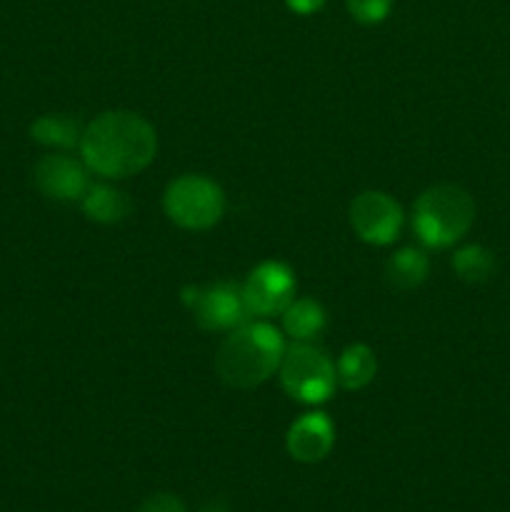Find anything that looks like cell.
I'll list each match as a JSON object with an SVG mask.
<instances>
[{
	"mask_svg": "<svg viewBox=\"0 0 510 512\" xmlns=\"http://www.w3.org/2000/svg\"><path fill=\"white\" fill-rule=\"evenodd\" d=\"M335 445V425L325 413H305L290 425L288 438H285V448H288L290 458L298 463L313 465L328 458V453Z\"/></svg>",
	"mask_w": 510,
	"mask_h": 512,
	"instance_id": "10",
	"label": "cell"
},
{
	"mask_svg": "<svg viewBox=\"0 0 510 512\" xmlns=\"http://www.w3.org/2000/svg\"><path fill=\"white\" fill-rule=\"evenodd\" d=\"M85 125L80 120L70 118V115L53 113V115H40L33 125H30V138L40 145H48V148H80V140H83Z\"/></svg>",
	"mask_w": 510,
	"mask_h": 512,
	"instance_id": "14",
	"label": "cell"
},
{
	"mask_svg": "<svg viewBox=\"0 0 510 512\" xmlns=\"http://www.w3.org/2000/svg\"><path fill=\"white\" fill-rule=\"evenodd\" d=\"M348 13L363 25H378L393 10V0H345Z\"/></svg>",
	"mask_w": 510,
	"mask_h": 512,
	"instance_id": "17",
	"label": "cell"
},
{
	"mask_svg": "<svg viewBox=\"0 0 510 512\" xmlns=\"http://www.w3.org/2000/svg\"><path fill=\"white\" fill-rule=\"evenodd\" d=\"M163 208L170 223L200 233L220 223L225 213V195L215 180L188 173L165 188Z\"/></svg>",
	"mask_w": 510,
	"mask_h": 512,
	"instance_id": "4",
	"label": "cell"
},
{
	"mask_svg": "<svg viewBox=\"0 0 510 512\" xmlns=\"http://www.w3.org/2000/svg\"><path fill=\"white\" fill-rule=\"evenodd\" d=\"M403 208L383 190H365L350 203V225L368 245H390L403 230Z\"/></svg>",
	"mask_w": 510,
	"mask_h": 512,
	"instance_id": "8",
	"label": "cell"
},
{
	"mask_svg": "<svg viewBox=\"0 0 510 512\" xmlns=\"http://www.w3.org/2000/svg\"><path fill=\"white\" fill-rule=\"evenodd\" d=\"M285 355L280 330L270 323H243L230 330L215 355L220 380L235 390H253L278 373Z\"/></svg>",
	"mask_w": 510,
	"mask_h": 512,
	"instance_id": "2",
	"label": "cell"
},
{
	"mask_svg": "<svg viewBox=\"0 0 510 512\" xmlns=\"http://www.w3.org/2000/svg\"><path fill=\"white\" fill-rule=\"evenodd\" d=\"M475 205L460 185H433L425 190L413 208V230L428 248H448L470 230Z\"/></svg>",
	"mask_w": 510,
	"mask_h": 512,
	"instance_id": "3",
	"label": "cell"
},
{
	"mask_svg": "<svg viewBox=\"0 0 510 512\" xmlns=\"http://www.w3.org/2000/svg\"><path fill=\"white\" fill-rule=\"evenodd\" d=\"M278 375L285 393L305 405L325 403L338 388L335 363L310 343H295L285 348Z\"/></svg>",
	"mask_w": 510,
	"mask_h": 512,
	"instance_id": "5",
	"label": "cell"
},
{
	"mask_svg": "<svg viewBox=\"0 0 510 512\" xmlns=\"http://www.w3.org/2000/svg\"><path fill=\"white\" fill-rule=\"evenodd\" d=\"M80 158L90 173L123 180L148 168L158 153V133L133 110H108L85 125Z\"/></svg>",
	"mask_w": 510,
	"mask_h": 512,
	"instance_id": "1",
	"label": "cell"
},
{
	"mask_svg": "<svg viewBox=\"0 0 510 512\" xmlns=\"http://www.w3.org/2000/svg\"><path fill=\"white\" fill-rule=\"evenodd\" d=\"M430 263L423 250L400 248L385 263V280L395 290H413L420 288L428 278Z\"/></svg>",
	"mask_w": 510,
	"mask_h": 512,
	"instance_id": "15",
	"label": "cell"
},
{
	"mask_svg": "<svg viewBox=\"0 0 510 512\" xmlns=\"http://www.w3.org/2000/svg\"><path fill=\"white\" fill-rule=\"evenodd\" d=\"M135 512H188V508H185L183 500L175 498V495L155 493L150 495V498H145Z\"/></svg>",
	"mask_w": 510,
	"mask_h": 512,
	"instance_id": "18",
	"label": "cell"
},
{
	"mask_svg": "<svg viewBox=\"0 0 510 512\" xmlns=\"http://www.w3.org/2000/svg\"><path fill=\"white\" fill-rule=\"evenodd\" d=\"M325 3H328V0H285L288 10H293V13L298 15L320 13V10L325 8Z\"/></svg>",
	"mask_w": 510,
	"mask_h": 512,
	"instance_id": "19",
	"label": "cell"
},
{
	"mask_svg": "<svg viewBox=\"0 0 510 512\" xmlns=\"http://www.w3.org/2000/svg\"><path fill=\"white\" fill-rule=\"evenodd\" d=\"M378 375V358L365 343H353L335 363V380L343 390H363Z\"/></svg>",
	"mask_w": 510,
	"mask_h": 512,
	"instance_id": "11",
	"label": "cell"
},
{
	"mask_svg": "<svg viewBox=\"0 0 510 512\" xmlns=\"http://www.w3.org/2000/svg\"><path fill=\"white\" fill-rule=\"evenodd\" d=\"M183 303L195 315V323L210 333L235 330L250 318L240 285L218 283L208 288H188L183 290Z\"/></svg>",
	"mask_w": 510,
	"mask_h": 512,
	"instance_id": "6",
	"label": "cell"
},
{
	"mask_svg": "<svg viewBox=\"0 0 510 512\" xmlns=\"http://www.w3.org/2000/svg\"><path fill=\"white\" fill-rule=\"evenodd\" d=\"M240 288H243L250 318H273V315H283V310L293 303L298 285L288 265L278 260H265Z\"/></svg>",
	"mask_w": 510,
	"mask_h": 512,
	"instance_id": "7",
	"label": "cell"
},
{
	"mask_svg": "<svg viewBox=\"0 0 510 512\" xmlns=\"http://www.w3.org/2000/svg\"><path fill=\"white\" fill-rule=\"evenodd\" d=\"M453 268L463 280L478 283V280H485L493 273V258H490L488 250L470 245V248H463L455 253Z\"/></svg>",
	"mask_w": 510,
	"mask_h": 512,
	"instance_id": "16",
	"label": "cell"
},
{
	"mask_svg": "<svg viewBox=\"0 0 510 512\" xmlns=\"http://www.w3.org/2000/svg\"><path fill=\"white\" fill-rule=\"evenodd\" d=\"M35 188L50 200L58 203H80L88 193V165L83 158H73L68 153H53L38 160L33 170Z\"/></svg>",
	"mask_w": 510,
	"mask_h": 512,
	"instance_id": "9",
	"label": "cell"
},
{
	"mask_svg": "<svg viewBox=\"0 0 510 512\" xmlns=\"http://www.w3.org/2000/svg\"><path fill=\"white\" fill-rule=\"evenodd\" d=\"M83 205V213L88 215V220L100 225H115L123 223L130 215V198L123 193V190H115L110 185H90L88 193L80 200Z\"/></svg>",
	"mask_w": 510,
	"mask_h": 512,
	"instance_id": "13",
	"label": "cell"
},
{
	"mask_svg": "<svg viewBox=\"0 0 510 512\" xmlns=\"http://www.w3.org/2000/svg\"><path fill=\"white\" fill-rule=\"evenodd\" d=\"M328 325L325 308L313 298L293 300L283 310V330L295 343H313Z\"/></svg>",
	"mask_w": 510,
	"mask_h": 512,
	"instance_id": "12",
	"label": "cell"
}]
</instances>
